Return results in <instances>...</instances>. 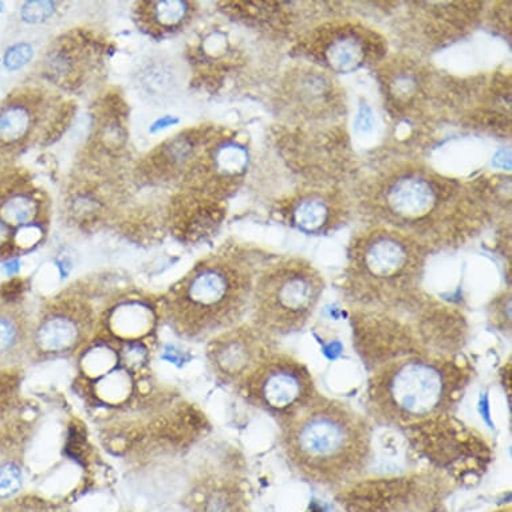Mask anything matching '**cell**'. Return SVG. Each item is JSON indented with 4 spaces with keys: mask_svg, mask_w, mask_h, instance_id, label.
Here are the masks:
<instances>
[{
    "mask_svg": "<svg viewBox=\"0 0 512 512\" xmlns=\"http://www.w3.org/2000/svg\"><path fill=\"white\" fill-rule=\"evenodd\" d=\"M502 512H510V511H502Z\"/></svg>",
    "mask_w": 512,
    "mask_h": 512,
    "instance_id": "cell-21",
    "label": "cell"
},
{
    "mask_svg": "<svg viewBox=\"0 0 512 512\" xmlns=\"http://www.w3.org/2000/svg\"><path fill=\"white\" fill-rule=\"evenodd\" d=\"M43 195L18 175L0 176V227L13 236L15 244L38 242L46 223Z\"/></svg>",
    "mask_w": 512,
    "mask_h": 512,
    "instance_id": "cell-9",
    "label": "cell"
},
{
    "mask_svg": "<svg viewBox=\"0 0 512 512\" xmlns=\"http://www.w3.org/2000/svg\"><path fill=\"white\" fill-rule=\"evenodd\" d=\"M21 340V329L9 315H0V354L10 353Z\"/></svg>",
    "mask_w": 512,
    "mask_h": 512,
    "instance_id": "cell-18",
    "label": "cell"
},
{
    "mask_svg": "<svg viewBox=\"0 0 512 512\" xmlns=\"http://www.w3.org/2000/svg\"><path fill=\"white\" fill-rule=\"evenodd\" d=\"M194 502V512H244L242 495L230 486H215L200 492Z\"/></svg>",
    "mask_w": 512,
    "mask_h": 512,
    "instance_id": "cell-15",
    "label": "cell"
},
{
    "mask_svg": "<svg viewBox=\"0 0 512 512\" xmlns=\"http://www.w3.org/2000/svg\"><path fill=\"white\" fill-rule=\"evenodd\" d=\"M466 365L445 357L412 356L381 366L370 377L365 403L377 423H424L450 411L470 384Z\"/></svg>",
    "mask_w": 512,
    "mask_h": 512,
    "instance_id": "cell-2",
    "label": "cell"
},
{
    "mask_svg": "<svg viewBox=\"0 0 512 512\" xmlns=\"http://www.w3.org/2000/svg\"><path fill=\"white\" fill-rule=\"evenodd\" d=\"M381 53L376 34L350 25L321 30L310 43L311 57L336 73L356 72Z\"/></svg>",
    "mask_w": 512,
    "mask_h": 512,
    "instance_id": "cell-10",
    "label": "cell"
},
{
    "mask_svg": "<svg viewBox=\"0 0 512 512\" xmlns=\"http://www.w3.org/2000/svg\"><path fill=\"white\" fill-rule=\"evenodd\" d=\"M238 388L246 403L269 415L279 427L321 395L309 368L278 349L256 366Z\"/></svg>",
    "mask_w": 512,
    "mask_h": 512,
    "instance_id": "cell-7",
    "label": "cell"
},
{
    "mask_svg": "<svg viewBox=\"0 0 512 512\" xmlns=\"http://www.w3.org/2000/svg\"><path fill=\"white\" fill-rule=\"evenodd\" d=\"M31 57H33V47L27 45V43H18L7 51L6 66L11 70H17L29 63Z\"/></svg>",
    "mask_w": 512,
    "mask_h": 512,
    "instance_id": "cell-20",
    "label": "cell"
},
{
    "mask_svg": "<svg viewBox=\"0 0 512 512\" xmlns=\"http://www.w3.org/2000/svg\"><path fill=\"white\" fill-rule=\"evenodd\" d=\"M191 11V3L179 0L141 3L140 21L152 33L167 34L181 29Z\"/></svg>",
    "mask_w": 512,
    "mask_h": 512,
    "instance_id": "cell-14",
    "label": "cell"
},
{
    "mask_svg": "<svg viewBox=\"0 0 512 512\" xmlns=\"http://www.w3.org/2000/svg\"><path fill=\"white\" fill-rule=\"evenodd\" d=\"M92 329V315L85 306L77 302H61L41 319L34 341L39 352L54 357L66 356L85 344Z\"/></svg>",
    "mask_w": 512,
    "mask_h": 512,
    "instance_id": "cell-11",
    "label": "cell"
},
{
    "mask_svg": "<svg viewBox=\"0 0 512 512\" xmlns=\"http://www.w3.org/2000/svg\"><path fill=\"white\" fill-rule=\"evenodd\" d=\"M333 219L332 200L324 195L302 196L290 208V222L306 234H322L332 226Z\"/></svg>",
    "mask_w": 512,
    "mask_h": 512,
    "instance_id": "cell-13",
    "label": "cell"
},
{
    "mask_svg": "<svg viewBox=\"0 0 512 512\" xmlns=\"http://www.w3.org/2000/svg\"><path fill=\"white\" fill-rule=\"evenodd\" d=\"M277 340L251 322L212 337L207 345L211 372L224 385H239L270 353Z\"/></svg>",
    "mask_w": 512,
    "mask_h": 512,
    "instance_id": "cell-8",
    "label": "cell"
},
{
    "mask_svg": "<svg viewBox=\"0 0 512 512\" xmlns=\"http://www.w3.org/2000/svg\"><path fill=\"white\" fill-rule=\"evenodd\" d=\"M54 5L50 2H30L23 6L21 17L23 21L29 23H38L45 21L53 14Z\"/></svg>",
    "mask_w": 512,
    "mask_h": 512,
    "instance_id": "cell-19",
    "label": "cell"
},
{
    "mask_svg": "<svg viewBox=\"0 0 512 512\" xmlns=\"http://www.w3.org/2000/svg\"><path fill=\"white\" fill-rule=\"evenodd\" d=\"M199 147V137L194 135H180L176 139L168 141L163 147H160L159 153L153 161L157 167L163 169H179L183 165L192 161Z\"/></svg>",
    "mask_w": 512,
    "mask_h": 512,
    "instance_id": "cell-16",
    "label": "cell"
},
{
    "mask_svg": "<svg viewBox=\"0 0 512 512\" xmlns=\"http://www.w3.org/2000/svg\"><path fill=\"white\" fill-rule=\"evenodd\" d=\"M258 270L240 254L211 256L189 271L169 297V321L188 340H208L243 324Z\"/></svg>",
    "mask_w": 512,
    "mask_h": 512,
    "instance_id": "cell-3",
    "label": "cell"
},
{
    "mask_svg": "<svg viewBox=\"0 0 512 512\" xmlns=\"http://www.w3.org/2000/svg\"><path fill=\"white\" fill-rule=\"evenodd\" d=\"M42 96L35 90L11 94L0 104V155L25 147L41 121Z\"/></svg>",
    "mask_w": 512,
    "mask_h": 512,
    "instance_id": "cell-12",
    "label": "cell"
},
{
    "mask_svg": "<svg viewBox=\"0 0 512 512\" xmlns=\"http://www.w3.org/2000/svg\"><path fill=\"white\" fill-rule=\"evenodd\" d=\"M325 279L305 259L267 266L255 281L251 324L274 340L302 332L325 293Z\"/></svg>",
    "mask_w": 512,
    "mask_h": 512,
    "instance_id": "cell-5",
    "label": "cell"
},
{
    "mask_svg": "<svg viewBox=\"0 0 512 512\" xmlns=\"http://www.w3.org/2000/svg\"><path fill=\"white\" fill-rule=\"evenodd\" d=\"M458 189L425 169H397L376 185L377 212L387 216L393 230L416 239L429 236L435 230L436 220L444 219L445 212L455 204Z\"/></svg>",
    "mask_w": 512,
    "mask_h": 512,
    "instance_id": "cell-6",
    "label": "cell"
},
{
    "mask_svg": "<svg viewBox=\"0 0 512 512\" xmlns=\"http://www.w3.org/2000/svg\"><path fill=\"white\" fill-rule=\"evenodd\" d=\"M427 251L393 228L366 231L350 244L346 289L362 306H391L420 286Z\"/></svg>",
    "mask_w": 512,
    "mask_h": 512,
    "instance_id": "cell-4",
    "label": "cell"
},
{
    "mask_svg": "<svg viewBox=\"0 0 512 512\" xmlns=\"http://www.w3.org/2000/svg\"><path fill=\"white\" fill-rule=\"evenodd\" d=\"M23 486V472L14 463L0 466V499H9L17 495Z\"/></svg>",
    "mask_w": 512,
    "mask_h": 512,
    "instance_id": "cell-17",
    "label": "cell"
},
{
    "mask_svg": "<svg viewBox=\"0 0 512 512\" xmlns=\"http://www.w3.org/2000/svg\"><path fill=\"white\" fill-rule=\"evenodd\" d=\"M279 441L289 466L321 486L353 482L372 462L368 420L344 401L322 395L282 425Z\"/></svg>",
    "mask_w": 512,
    "mask_h": 512,
    "instance_id": "cell-1",
    "label": "cell"
}]
</instances>
